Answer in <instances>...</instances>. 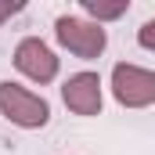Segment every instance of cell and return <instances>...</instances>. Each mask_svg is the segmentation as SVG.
Returning <instances> with one entry per match:
<instances>
[{
    "label": "cell",
    "mask_w": 155,
    "mask_h": 155,
    "mask_svg": "<svg viewBox=\"0 0 155 155\" xmlns=\"http://www.w3.org/2000/svg\"><path fill=\"white\" fill-rule=\"evenodd\" d=\"M79 7L90 15V22L105 25V22H112V18H123V15L130 11V0H116V4H101V0H79Z\"/></svg>",
    "instance_id": "obj_6"
},
{
    "label": "cell",
    "mask_w": 155,
    "mask_h": 155,
    "mask_svg": "<svg viewBox=\"0 0 155 155\" xmlns=\"http://www.w3.org/2000/svg\"><path fill=\"white\" fill-rule=\"evenodd\" d=\"M22 7H25V4H0V25H4L7 18H15V15H18Z\"/></svg>",
    "instance_id": "obj_8"
},
{
    "label": "cell",
    "mask_w": 155,
    "mask_h": 155,
    "mask_svg": "<svg viewBox=\"0 0 155 155\" xmlns=\"http://www.w3.org/2000/svg\"><path fill=\"white\" fill-rule=\"evenodd\" d=\"M61 101L72 116H101L105 105V90H101V76L97 72H72L61 83Z\"/></svg>",
    "instance_id": "obj_5"
},
{
    "label": "cell",
    "mask_w": 155,
    "mask_h": 155,
    "mask_svg": "<svg viewBox=\"0 0 155 155\" xmlns=\"http://www.w3.org/2000/svg\"><path fill=\"white\" fill-rule=\"evenodd\" d=\"M0 116L22 130H43L51 123V105L29 87H22L15 79H0Z\"/></svg>",
    "instance_id": "obj_1"
},
{
    "label": "cell",
    "mask_w": 155,
    "mask_h": 155,
    "mask_svg": "<svg viewBox=\"0 0 155 155\" xmlns=\"http://www.w3.org/2000/svg\"><path fill=\"white\" fill-rule=\"evenodd\" d=\"M15 69L25 79H33V83L43 87V83H54V79H58L61 58H58L40 36H25V40H18V47H15Z\"/></svg>",
    "instance_id": "obj_4"
},
{
    "label": "cell",
    "mask_w": 155,
    "mask_h": 155,
    "mask_svg": "<svg viewBox=\"0 0 155 155\" xmlns=\"http://www.w3.org/2000/svg\"><path fill=\"white\" fill-rule=\"evenodd\" d=\"M54 40H58L69 54L83 58V61L101 58L105 47H108L105 25L90 22V18H79V15H58V18H54Z\"/></svg>",
    "instance_id": "obj_2"
},
{
    "label": "cell",
    "mask_w": 155,
    "mask_h": 155,
    "mask_svg": "<svg viewBox=\"0 0 155 155\" xmlns=\"http://www.w3.org/2000/svg\"><path fill=\"white\" fill-rule=\"evenodd\" d=\"M137 43H141L144 51H155V18H148V22L137 29Z\"/></svg>",
    "instance_id": "obj_7"
},
{
    "label": "cell",
    "mask_w": 155,
    "mask_h": 155,
    "mask_svg": "<svg viewBox=\"0 0 155 155\" xmlns=\"http://www.w3.org/2000/svg\"><path fill=\"white\" fill-rule=\"evenodd\" d=\"M112 97L123 108H148L155 105V72L134 61L112 65Z\"/></svg>",
    "instance_id": "obj_3"
}]
</instances>
